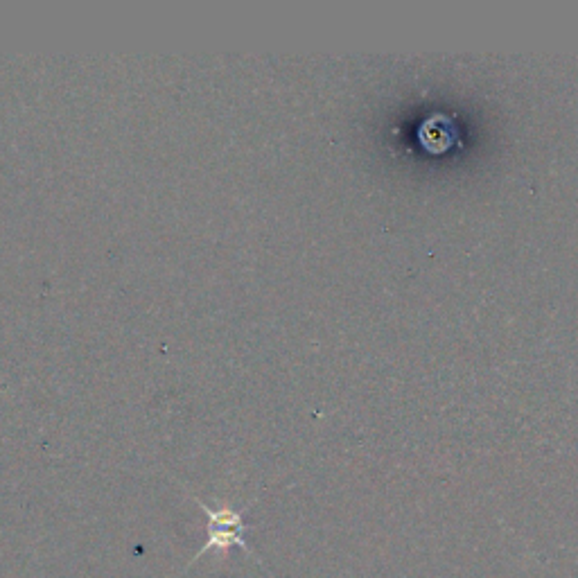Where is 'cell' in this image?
Returning <instances> with one entry per match:
<instances>
[{"mask_svg":"<svg viewBox=\"0 0 578 578\" xmlns=\"http://www.w3.org/2000/svg\"><path fill=\"white\" fill-rule=\"evenodd\" d=\"M195 502L199 504V509L204 511L206 520L210 524V531H208V540L204 542V547L197 551V556L190 560V563H197V560L208 554V551H229L231 547H240L247 551L249 556L256 558L253 554V549L249 547V542L244 540V531L249 527L244 524V513L242 511H235L231 506H222V509H210L208 504L201 502V499L195 497Z\"/></svg>","mask_w":578,"mask_h":578,"instance_id":"obj_1","label":"cell"},{"mask_svg":"<svg viewBox=\"0 0 578 578\" xmlns=\"http://www.w3.org/2000/svg\"><path fill=\"white\" fill-rule=\"evenodd\" d=\"M452 136H454V129L450 125V120L443 116L429 118L425 125L420 127V140H423L427 150H432V152L448 150L452 143Z\"/></svg>","mask_w":578,"mask_h":578,"instance_id":"obj_2","label":"cell"}]
</instances>
